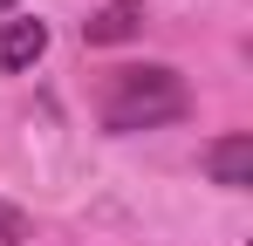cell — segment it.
I'll return each mask as SVG.
<instances>
[{
	"instance_id": "5b68a950",
	"label": "cell",
	"mask_w": 253,
	"mask_h": 246,
	"mask_svg": "<svg viewBox=\"0 0 253 246\" xmlns=\"http://www.w3.org/2000/svg\"><path fill=\"white\" fill-rule=\"evenodd\" d=\"M0 246H28V212L0 199Z\"/></svg>"
},
{
	"instance_id": "7a4b0ae2",
	"label": "cell",
	"mask_w": 253,
	"mask_h": 246,
	"mask_svg": "<svg viewBox=\"0 0 253 246\" xmlns=\"http://www.w3.org/2000/svg\"><path fill=\"white\" fill-rule=\"evenodd\" d=\"M212 185H226V192H247L253 185V130H226V137H212L206 151H199Z\"/></svg>"
},
{
	"instance_id": "3957f363",
	"label": "cell",
	"mask_w": 253,
	"mask_h": 246,
	"mask_svg": "<svg viewBox=\"0 0 253 246\" xmlns=\"http://www.w3.org/2000/svg\"><path fill=\"white\" fill-rule=\"evenodd\" d=\"M144 21H151L144 0H103V7L83 21V41H89V48H117V41H137V35H144Z\"/></svg>"
},
{
	"instance_id": "6da1fadb",
	"label": "cell",
	"mask_w": 253,
	"mask_h": 246,
	"mask_svg": "<svg viewBox=\"0 0 253 246\" xmlns=\"http://www.w3.org/2000/svg\"><path fill=\"white\" fill-rule=\"evenodd\" d=\"M192 110V89L178 69L144 62V69H117L103 82V130L110 137H137V130H165Z\"/></svg>"
},
{
	"instance_id": "8992f818",
	"label": "cell",
	"mask_w": 253,
	"mask_h": 246,
	"mask_svg": "<svg viewBox=\"0 0 253 246\" xmlns=\"http://www.w3.org/2000/svg\"><path fill=\"white\" fill-rule=\"evenodd\" d=\"M14 7H21V0H0V21H7V14H14Z\"/></svg>"
},
{
	"instance_id": "277c9868",
	"label": "cell",
	"mask_w": 253,
	"mask_h": 246,
	"mask_svg": "<svg viewBox=\"0 0 253 246\" xmlns=\"http://www.w3.org/2000/svg\"><path fill=\"white\" fill-rule=\"evenodd\" d=\"M48 55V21H0V76H21Z\"/></svg>"
}]
</instances>
